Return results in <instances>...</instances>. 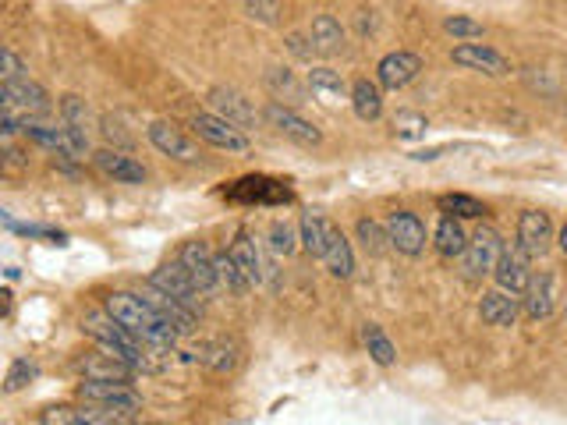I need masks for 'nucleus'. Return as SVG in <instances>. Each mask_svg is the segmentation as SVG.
I'll list each match as a JSON object with an SVG mask.
<instances>
[{"instance_id": "obj_1", "label": "nucleus", "mask_w": 567, "mask_h": 425, "mask_svg": "<svg viewBox=\"0 0 567 425\" xmlns=\"http://www.w3.org/2000/svg\"><path fill=\"white\" fill-rule=\"evenodd\" d=\"M103 309H107L117 323L125 326L128 333H135V337H139L149 351H171L174 344H178V333H174L164 319L156 316L153 305H149L142 294L114 291V294H107Z\"/></svg>"}, {"instance_id": "obj_2", "label": "nucleus", "mask_w": 567, "mask_h": 425, "mask_svg": "<svg viewBox=\"0 0 567 425\" xmlns=\"http://www.w3.org/2000/svg\"><path fill=\"white\" fill-rule=\"evenodd\" d=\"M82 330H86L100 348L114 351L117 358H125L128 365H135V369H149V348L135 337V333H128L125 326L117 323L107 309L86 312V316H82Z\"/></svg>"}, {"instance_id": "obj_3", "label": "nucleus", "mask_w": 567, "mask_h": 425, "mask_svg": "<svg viewBox=\"0 0 567 425\" xmlns=\"http://www.w3.org/2000/svg\"><path fill=\"white\" fill-rule=\"evenodd\" d=\"M78 397L86 404H96V408L117 411V415H135L142 408V397L128 383H114V379H82Z\"/></svg>"}, {"instance_id": "obj_4", "label": "nucleus", "mask_w": 567, "mask_h": 425, "mask_svg": "<svg viewBox=\"0 0 567 425\" xmlns=\"http://www.w3.org/2000/svg\"><path fill=\"white\" fill-rule=\"evenodd\" d=\"M500 255H504V241L493 227H479V231L468 238V248L461 255V270H465L468 280H482L497 270Z\"/></svg>"}, {"instance_id": "obj_5", "label": "nucleus", "mask_w": 567, "mask_h": 425, "mask_svg": "<svg viewBox=\"0 0 567 425\" xmlns=\"http://www.w3.org/2000/svg\"><path fill=\"white\" fill-rule=\"evenodd\" d=\"M178 263L185 266V273L192 277V284L202 294H213L220 287V273H217V252H213L206 241H185L178 252Z\"/></svg>"}, {"instance_id": "obj_6", "label": "nucleus", "mask_w": 567, "mask_h": 425, "mask_svg": "<svg viewBox=\"0 0 567 425\" xmlns=\"http://www.w3.org/2000/svg\"><path fill=\"white\" fill-rule=\"evenodd\" d=\"M383 227H387L390 248H397L401 255H412L415 259V255L426 252V224L419 220V213H412V209H394V213H387Z\"/></svg>"}, {"instance_id": "obj_7", "label": "nucleus", "mask_w": 567, "mask_h": 425, "mask_svg": "<svg viewBox=\"0 0 567 425\" xmlns=\"http://www.w3.org/2000/svg\"><path fill=\"white\" fill-rule=\"evenodd\" d=\"M4 96V110L18 114L22 110L25 121H36V117H47L50 114V96L43 85H36L32 78H18V82H4L0 89Z\"/></svg>"}, {"instance_id": "obj_8", "label": "nucleus", "mask_w": 567, "mask_h": 425, "mask_svg": "<svg viewBox=\"0 0 567 425\" xmlns=\"http://www.w3.org/2000/svg\"><path fill=\"white\" fill-rule=\"evenodd\" d=\"M263 117L273 124V128H277L280 135H284V139L298 142V146H319V142H323V132H319L312 121H305L295 107H284V103H266Z\"/></svg>"}, {"instance_id": "obj_9", "label": "nucleus", "mask_w": 567, "mask_h": 425, "mask_svg": "<svg viewBox=\"0 0 567 425\" xmlns=\"http://www.w3.org/2000/svg\"><path fill=\"white\" fill-rule=\"evenodd\" d=\"M192 128L202 142H210L217 149H227V153H245L249 149V135L234 128L231 121H224L220 114H195L192 117Z\"/></svg>"}, {"instance_id": "obj_10", "label": "nucleus", "mask_w": 567, "mask_h": 425, "mask_svg": "<svg viewBox=\"0 0 567 425\" xmlns=\"http://www.w3.org/2000/svg\"><path fill=\"white\" fill-rule=\"evenodd\" d=\"M149 284L167 291L171 298H178V302L185 305V309H192L195 316L202 312V291L192 284V277H188L181 263H167V266H160V270H153L149 273Z\"/></svg>"}, {"instance_id": "obj_11", "label": "nucleus", "mask_w": 567, "mask_h": 425, "mask_svg": "<svg viewBox=\"0 0 567 425\" xmlns=\"http://www.w3.org/2000/svg\"><path fill=\"white\" fill-rule=\"evenodd\" d=\"M142 298H146L149 305H153V312L160 319H164L167 326H171L178 337H188V333H195V323H199V316H195L192 309H185V305L178 302V298H171L167 291H160V287H153L146 280V287H142Z\"/></svg>"}, {"instance_id": "obj_12", "label": "nucleus", "mask_w": 567, "mask_h": 425, "mask_svg": "<svg viewBox=\"0 0 567 425\" xmlns=\"http://www.w3.org/2000/svg\"><path fill=\"white\" fill-rule=\"evenodd\" d=\"M149 142H153L156 153L171 156V160H181V163H195L199 160V146H195L192 139H188L181 128H174L171 121H153L146 128Z\"/></svg>"}, {"instance_id": "obj_13", "label": "nucleus", "mask_w": 567, "mask_h": 425, "mask_svg": "<svg viewBox=\"0 0 567 425\" xmlns=\"http://www.w3.org/2000/svg\"><path fill=\"white\" fill-rule=\"evenodd\" d=\"M493 277H497L500 291L507 294H525L532 284V270H529V255L521 252V245H504V255H500L497 270H493Z\"/></svg>"}, {"instance_id": "obj_14", "label": "nucleus", "mask_w": 567, "mask_h": 425, "mask_svg": "<svg viewBox=\"0 0 567 425\" xmlns=\"http://www.w3.org/2000/svg\"><path fill=\"white\" fill-rule=\"evenodd\" d=\"M451 61L458 64V68H468V71H482V75H507L511 71V64H507V57L500 54V50L486 47V43H461V47L451 50Z\"/></svg>"}, {"instance_id": "obj_15", "label": "nucleus", "mask_w": 567, "mask_h": 425, "mask_svg": "<svg viewBox=\"0 0 567 425\" xmlns=\"http://www.w3.org/2000/svg\"><path fill=\"white\" fill-rule=\"evenodd\" d=\"M422 71V57L412 54V50H394L387 54L380 64H376V82L380 89H404L408 82H415Z\"/></svg>"}, {"instance_id": "obj_16", "label": "nucleus", "mask_w": 567, "mask_h": 425, "mask_svg": "<svg viewBox=\"0 0 567 425\" xmlns=\"http://www.w3.org/2000/svg\"><path fill=\"white\" fill-rule=\"evenodd\" d=\"M210 107L217 110L224 121H231L234 128H256V121H259V114H256V107H252L245 96L238 93V89H227V85H217V89H210Z\"/></svg>"}, {"instance_id": "obj_17", "label": "nucleus", "mask_w": 567, "mask_h": 425, "mask_svg": "<svg viewBox=\"0 0 567 425\" xmlns=\"http://www.w3.org/2000/svg\"><path fill=\"white\" fill-rule=\"evenodd\" d=\"M553 241V220L543 209H525L518 217V245L525 255H543Z\"/></svg>"}, {"instance_id": "obj_18", "label": "nucleus", "mask_w": 567, "mask_h": 425, "mask_svg": "<svg viewBox=\"0 0 567 425\" xmlns=\"http://www.w3.org/2000/svg\"><path fill=\"white\" fill-rule=\"evenodd\" d=\"M43 425H117L114 422V411L107 408H96V404H57V408L43 411Z\"/></svg>"}, {"instance_id": "obj_19", "label": "nucleus", "mask_w": 567, "mask_h": 425, "mask_svg": "<svg viewBox=\"0 0 567 425\" xmlns=\"http://www.w3.org/2000/svg\"><path fill=\"white\" fill-rule=\"evenodd\" d=\"M93 163L107 178L121 181V185H142V181H146V167H142L139 160H132L128 153H117V149H100V153H93Z\"/></svg>"}, {"instance_id": "obj_20", "label": "nucleus", "mask_w": 567, "mask_h": 425, "mask_svg": "<svg viewBox=\"0 0 567 425\" xmlns=\"http://www.w3.org/2000/svg\"><path fill=\"white\" fill-rule=\"evenodd\" d=\"M305 85H309V93L316 96L319 103H327V107L351 103V89L344 85L341 71H334V68H312L309 78H305Z\"/></svg>"}, {"instance_id": "obj_21", "label": "nucleus", "mask_w": 567, "mask_h": 425, "mask_svg": "<svg viewBox=\"0 0 567 425\" xmlns=\"http://www.w3.org/2000/svg\"><path fill=\"white\" fill-rule=\"evenodd\" d=\"M479 316L486 326H500V330H507V326L518 323V298L507 291H486L479 302Z\"/></svg>"}, {"instance_id": "obj_22", "label": "nucleus", "mask_w": 567, "mask_h": 425, "mask_svg": "<svg viewBox=\"0 0 567 425\" xmlns=\"http://www.w3.org/2000/svg\"><path fill=\"white\" fill-rule=\"evenodd\" d=\"M78 369L86 372V379H114V383H128L132 372H139L135 365H128L125 358H117L114 351H107V348H103V355L82 358Z\"/></svg>"}, {"instance_id": "obj_23", "label": "nucleus", "mask_w": 567, "mask_h": 425, "mask_svg": "<svg viewBox=\"0 0 567 425\" xmlns=\"http://www.w3.org/2000/svg\"><path fill=\"white\" fill-rule=\"evenodd\" d=\"M227 252L234 255V263L241 266V273H245V277L252 280V287H256V284H263V280H266V273H270V266L263 263V255H259V245L249 238V234H245V231H238V238L231 241V248H227Z\"/></svg>"}, {"instance_id": "obj_24", "label": "nucleus", "mask_w": 567, "mask_h": 425, "mask_svg": "<svg viewBox=\"0 0 567 425\" xmlns=\"http://www.w3.org/2000/svg\"><path fill=\"white\" fill-rule=\"evenodd\" d=\"M231 199L241 202H288L291 192L280 181L270 178H241L238 185L231 188Z\"/></svg>"}, {"instance_id": "obj_25", "label": "nucleus", "mask_w": 567, "mask_h": 425, "mask_svg": "<svg viewBox=\"0 0 567 425\" xmlns=\"http://www.w3.org/2000/svg\"><path fill=\"white\" fill-rule=\"evenodd\" d=\"M309 36H312V43H316L319 54H327V57L341 54L344 43H348V32L341 29V22H337L334 15H316V18H312Z\"/></svg>"}, {"instance_id": "obj_26", "label": "nucleus", "mask_w": 567, "mask_h": 425, "mask_svg": "<svg viewBox=\"0 0 567 425\" xmlns=\"http://www.w3.org/2000/svg\"><path fill=\"white\" fill-rule=\"evenodd\" d=\"M351 110H355L362 121H380V117H383V89H380V82L358 78V82L351 85Z\"/></svg>"}, {"instance_id": "obj_27", "label": "nucleus", "mask_w": 567, "mask_h": 425, "mask_svg": "<svg viewBox=\"0 0 567 425\" xmlns=\"http://www.w3.org/2000/svg\"><path fill=\"white\" fill-rule=\"evenodd\" d=\"M550 312H553V277L550 273H532V284L525 291V316L532 323H539V319H550Z\"/></svg>"}, {"instance_id": "obj_28", "label": "nucleus", "mask_w": 567, "mask_h": 425, "mask_svg": "<svg viewBox=\"0 0 567 425\" xmlns=\"http://www.w3.org/2000/svg\"><path fill=\"white\" fill-rule=\"evenodd\" d=\"M323 263L334 277L348 280L355 273V252H351V241L344 238L337 227H330V238H327V252H323Z\"/></svg>"}, {"instance_id": "obj_29", "label": "nucleus", "mask_w": 567, "mask_h": 425, "mask_svg": "<svg viewBox=\"0 0 567 425\" xmlns=\"http://www.w3.org/2000/svg\"><path fill=\"white\" fill-rule=\"evenodd\" d=\"M433 245L443 259H454V255L461 259L465 248H468V234H465V227H461V220L458 217H440V224H436V231H433Z\"/></svg>"}, {"instance_id": "obj_30", "label": "nucleus", "mask_w": 567, "mask_h": 425, "mask_svg": "<svg viewBox=\"0 0 567 425\" xmlns=\"http://www.w3.org/2000/svg\"><path fill=\"white\" fill-rule=\"evenodd\" d=\"M266 89L273 93V103L284 100L288 107L305 103V85L298 82L291 68H270V71H266Z\"/></svg>"}, {"instance_id": "obj_31", "label": "nucleus", "mask_w": 567, "mask_h": 425, "mask_svg": "<svg viewBox=\"0 0 567 425\" xmlns=\"http://www.w3.org/2000/svg\"><path fill=\"white\" fill-rule=\"evenodd\" d=\"M330 227H334V224H330L323 213H316V209L302 213V245H305V252L316 255V259H323V252H327Z\"/></svg>"}, {"instance_id": "obj_32", "label": "nucleus", "mask_w": 567, "mask_h": 425, "mask_svg": "<svg viewBox=\"0 0 567 425\" xmlns=\"http://www.w3.org/2000/svg\"><path fill=\"white\" fill-rule=\"evenodd\" d=\"M443 217H458V220H479L486 217V206H482L475 195H465V192H447L436 199Z\"/></svg>"}, {"instance_id": "obj_33", "label": "nucleus", "mask_w": 567, "mask_h": 425, "mask_svg": "<svg viewBox=\"0 0 567 425\" xmlns=\"http://www.w3.org/2000/svg\"><path fill=\"white\" fill-rule=\"evenodd\" d=\"M217 273H220V287L231 291L234 298H245V294L252 291V280L241 273V266L234 263L231 252H217Z\"/></svg>"}, {"instance_id": "obj_34", "label": "nucleus", "mask_w": 567, "mask_h": 425, "mask_svg": "<svg viewBox=\"0 0 567 425\" xmlns=\"http://www.w3.org/2000/svg\"><path fill=\"white\" fill-rule=\"evenodd\" d=\"M362 340H366V348L369 355H373L376 365H383V369H390V365L397 362V348H394V340L383 333V326L376 323H366V330H362Z\"/></svg>"}, {"instance_id": "obj_35", "label": "nucleus", "mask_w": 567, "mask_h": 425, "mask_svg": "<svg viewBox=\"0 0 567 425\" xmlns=\"http://www.w3.org/2000/svg\"><path fill=\"white\" fill-rule=\"evenodd\" d=\"M202 365H210L213 372H231L234 365H238V351H234V344H227V340H213V344H202Z\"/></svg>"}, {"instance_id": "obj_36", "label": "nucleus", "mask_w": 567, "mask_h": 425, "mask_svg": "<svg viewBox=\"0 0 567 425\" xmlns=\"http://www.w3.org/2000/svg\"><path fill=\"white\" fill-rule=\"evenodd\" d=\"M355 234H358V241H362V248H366L369 255H383V252L390 248L387 227L376 224V220H369V217L358 220V224H355Z\"/></svg>"}, {"instance_id": "obj_37", "label": "nucleus", "mask_w": 567, "mask_h": 425, "mask_svg": "<svg viewBox=\"0 0 567 425\" xmlns=\"http://www.w3.org/2000/svg\"><path fill=\"white\" fill-rule=\"evenodd\" d=\"M36 376H39V365H36V362H29V358H18V362L8 369V379H4V390H8V394H18V390L29 387V383H32V379H36Z\"/></svg>"}, {"instance_id": "obj_38", "label": "nucleus", "mask_w": 567, "mask_h": 425, "mask_svg": "<svg viewBox=\"0 0 567 425\" xmlns=\"http://www.w3.org/2000/svg\"><path fill=\"white\" fill-rule=\"evenodd\" d=\"M284 8H280V0H245V18L259 25H277Z\"/></svg>"}, {"instance_id": "obj_39", "label": "nucleus", "mask_w": 567, "mask_h": 425, "mask_svg": "<svg viewBox=\"0 0 567 425\" xmlns=\"http://www.w3.org/2000/svg\"><path fill=\"white\" fill-rule=\"evenodd\" d=\"M61 124H68V128H82V132H86L89 107H86L82 96H64L61 100Z\"/></svg>"}, {"instance_id": "obj_40", "label": "nucleus", "mask_w": 567, "mask_h": 425, "mask_svg": "<svg viewBox=\"0 0 567 425\" xmlns=\"http://www.w3.org/2000/svg\"><path fill=\"white\" fill-rule=\"evenodd\" d=\"M298 241H302V234H295V227L284 224V220H277V224L270 227V248L277 255H291L298 248Z\"/></svg>"}, {"instance_id": "obj_41", "label": "nucleus", "mask_w": 567, "mask_h": 425, "mask_svg": "<svg viewBox=\"0 0 567 425\" xmlns=\"http://www.w3.org/2000/svg\"><path fill=\"white\" fill-rule=\"evenodd\" d=\"M443 29H447V36L454 39H482V22H475V18L468 15H451L447 22H443Z\"/></svg>"}, {"instance_id": "obj_42", "label": "nucleus", "mask_w": 567, "mask_h": 425, "mask_svg": "<svg viewBox=\"0 0 567 425\" xmlns=\"http://www.w3.org/2000/svg\"><path fill=\"white\" fill-rule=\"evenodd\" d=\"M394 128H397V135H401V139H419L429 124H426V117H422V114L401 110V114H397V121H394Z\"/></svg>"}, {"instance_id": "obj_43", "label": "nucleus", "mask_w": 567, "mask_h": 425, "mask_svg": "<svg viewBox=\"0 0 567 425\" xmlns=\"http://www.w3.org/2000/svg\"><path fill=\"white\" fill-rule=\"evenodd\" d=\"M288 50L298 57V61H312V54H319L316 43H312V36H302V32H291V36H288Z\"/></svg>"}, {"instance_id": "obj_44", "label": "nucleus", "mask_w": 567, "mask_h": 425, "mask_svg": "<svg viewBox=\"0 0 567 425\" xmlns=\"http://www.w3.org/2000/svg\"><path fill=\"white\" fill-rule=\"evenodd\" d=\"M0 68H4V82H18V78H29V75H25V64L15 57V50H0Z\"/></svg>"}, {"instance_id": "obj_45", "label": "nucleus", "mask_w": 567, "mask_h": 425, "mask_svg": "<svg viewBox=\"0 0 567 425\" xmlns=\"http://www.w3.org/2000/svg\"><path fill=\"white\" fill-rule=\"evenodd\" d=\"M557 241H560V248H564V255H567V224H564V227H560Z\"/></svg>"}]
</instances>
